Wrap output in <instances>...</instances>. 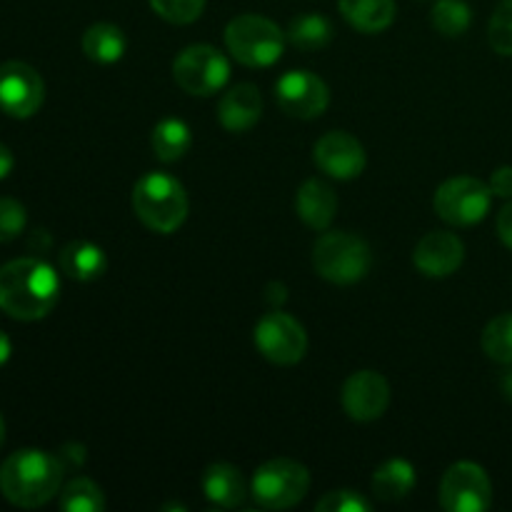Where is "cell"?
Here are the masks:
<instances>
[{
	"label": "cell",
	"instance_id": "12",
	"mask_svg": "<svg viewBox=\"0 0 512 512\" xmlns=\"http://www.w3.org/2000/svg\"><path fill=\"white\" fill-rule=\"evenodd\" d=\"M45 100L43 78L35 68L20 60L0 65V110L10 118H30Z\"/></svg>",
	"mask_w": 512,
	"mask_h": 512
},
{
	"label": "cell",
	"instance_id": "31",
	"mask_svg": "<svg viewBox=\"0 0 512 512\" xmlns=\"http://www.w3.org/2000/svg\"><path fill=\"white\" fill-rule=\"evenodd\" d=\"M28 223V213L13 198H0V243H10L18 238Z\"/></svg>",
	"mask_w": 512,
	"mask_h": 512
},
{
	"label": "cell",
	"instance_id": "24",
	"mask_svg": "<svg viewBox=\"0 0 512 512\" xmlns=\"http://www.w3.org/2000/svg\"><path fill=\"white\" fill-rule=\"evenodd\" d=\"M288 40L300 50H320L333 40V25L318 13L298 15L288 28Z\"/></svg>",
	"mask_w": 512,
	"mask_h": 512
},
{
	"label": "cell",
	"instance_id": "10",
	"mask_svg": "<svg viewBox=\"0 0 512 512\" xmlns=\"http://www.w3.org/2000/svg\"><path fill=\"white\" fill-rule=\"evenodd\" d=\"M440 505L448 512H485L493 505V483L478 463H455L440 483Z\"/></svg>",
	"mask_w": 512,
	"mask_h": 512
},
{
	"label": "cell",
	"instance_id": "32",
	"mask_svg": "<svg viewBox=\"0 0 512 512\" xmlns=\"http://www.w3.org/2000/svg\"><path fill=\"white\" fill-rule=\"evenodd\" d=\"M490 190H493V195H498V198H512V168L510 165H503V168L495 170L493 175H490Z\"/></svg>",
	"mask_w": 512,
	"mask_h": 512
},
{
	"label": "cell",
	"instance_id": "15",
	"mask_svg": "<svg viewBox=\"0 0 512 512\" xmlns=\"http://www.w3.org/2000/svg\"><path fill=\"white\" fill-rule=\"evenodd\" d=\"M463 260V240L448 230H433V233L423 235L413 253L415 268L428 278H448V275L458 273Z\"/></svg>",
	"mask_w": 512,
	"mask_h": 512
},
{
	"label": "cell",
	"instance_id": "14",
	"mask_svg": "<svg viewBox=\"0 0 512 512\" xmlns=\"http://www.w3.org/2000/svg\"><path fill=\"white\" fill-rule=\"evenodd\" d=\"M313 160L330 178L353 180L365 170V148L355 135L345 130H330L315 143Z\"/></svg>",
	"mask_w": 512,
	"mask_h": 512
},
{
	"label": "cell",
	"instance_id": "34",
	"mask_svg": "<svg viewBox=\"0 0 512 512\" xmlns=\"http://www.w3.org/2000/svg\"><path fill=\"white\" fill-rule=\"evenodd\" d=\"M60 463L63 465H80L83 463V448H80V445H65L63 450H60Z\"/></svg>",
	"mask_w": 512,
	"mask_h": 512
},
{
	"label": "cell",
	"instance_id": "17",
	"mask_svg": "<svg viewBox=\"0 0 512 512\" xmlns=\"http://www.w3.org/2000/svg\"><path fill=\"white\" fill-rule=\"evenodd\" d=\"M295 210L308 228L328 230L338 213V195L328 183L310 178L300 185L298 195H295Z\"/></svg>",
	"mask_w": 512,
	"mask_h": 512
},
{
	"label": "cell",
	"instance_id": "16",
	"mask_svg": "<svg viewBox=\"0 0 512 512\" xmlns=\"http://www.w3.org/2000/svg\"><path fill=\"white\" fill-rule=\"evenodd\" d=\"M260 115H263V98L260 90L250 83L230 88L218 103V120L230 133H245L258 123Z\"/></svg>",
	"mask_w": 512,
	"mask_h": 512
},
{
	"label": "cell",
	"instance_id": "1",
	"mask_svg": "<svg viewBox=\"0 0 512 512\" xmlns=\"http://www.w3.org/2000/svg\"><path fill=\"white\" fill-rule=\"evenodd\" d=\"M60 295L58 273L38 258L10 260L0 268V310L23 323L45 318Z\"/></svg>",
	"mask_w": 512,
	"mask_h": 512
},
{
	"label": "cell",
	"instance_id": "35",
	"mask_svg": "<svg viewBox=\"0 0 512 512\" xmlns=\"http://www.w3.org/2000/svg\"><path fill=\"white\" fill-rule=\"evenodd\" d=\"M15 160H13V153H10L8 148H5L3 143H0V180L8 178L10 170H13Z\"/></svg>",
	"mask_w": 512,
	"mask_h": 512
},
{
	"label": "cell",
	"instance_id": "30",
	"mask_svg": "<svg viewBox=\"0 0 512 512\" xmlns=\"http://www.w3.org/2000/svg\"><path fill=\"white\" fill-rule=\"evenodd\" d=\"M318 512H370L373 503L355 490H333L325 493L315 505Z\"/></svg>",
	"mask_w": 512,
	"mask_h": 512
},
{
	"label": "cell",
	"instance_id": "3",
	"mask_svg": "<svg viewBox=\"0 0 512 512\" xmlns=\"http://www.w3.org/2000/svg\"><path fill=\"white\" fill-rule=\"evenodd\" d=\"M133 210L145 228L168 235L188 218V193L173 175L145 173L133 188Z\"/></svg>",
	"mask_w": 512,
	"mask_h": 512
},
{
	"label": "cell",
	"instance_id": "22",
	"mask_svg": "<svg viewBox=\"0 0 512 512\" xmlns=\"http://www.w3.org/2000/svg\"><path fill=\"white\" fill-rule=\"evenodd\" d=\"M83 53L93 63H118L125 53V35L113 23H95L83 33Z\"/></svg>",
	"mask_w": 512,
	"mask_h": 512
},
{
	"label": "cell",
	"instance_id": "2",
	"mask_svg": "<svg viewBox=\"0 0 512 512\" xmlns=\"http://www.w3.org/2000/svg\"><path fill=\"white\" fill-rule=\"evenodd\" d=\"M65 465L58 455L25 448L8 455L0 465V493L15 508H43L60 493Z\"/></svg>",
	"mask_w": 512,
	"mask_h": 512
},
{
	"label": "cell",
	"instance_id": "28",
	"mask_svg": "<svg viewBox=\"0 0 512 512\" xmlns=\"http://www.w3.org/2000/svg\"><path fill=\"white\" fill-rule=\"evenodd\" d=\"M488 40L490 48L498 55L510 58L512 55V0H503V3L495 8L493 18L488 25Z\"/></svg>",
	"mask_w": 512,
	"mask_h": 512
},
{
	"label": "cell",
	"instance_id": "25",
	"mask_svg": "<svg viewBox=\"0 0 512 512\" xmlns=\"http://www.w3.org/2000/svg\"><path fill=\"white\" fill-rule=\"evenodd\" d=\"M60 508L65 512H103L105 495L93 480L75 478L60 493Z\"/></svg>",
	"mask_w": 512,
	"mask_h": 512
},
{
	"label": "cell",
	"instance_id": "21",
	"mask_svg": "<svg viewBox=\"0 0 512 512\" xmlns=\"http://www.w3.org/2000/svg\"><path fill=\"white\" fill-rule=\"evenodd\" d=\"M415 468L403 458H393L380 465L373 475V495L383 503H398L415 488Z\"/></svg>",
	"mask_w": 512,
	"mask_h": 512
},
{
	"label": "cell",
	"instance_id": "5",
	"mask_svg": "<svg viewBox=\"0 0 512 512\" xmlns=\"http://www.w3.org/2000/svg\"><path fill=\"white\" fill-rule=\"evenodd\" d=\"M225 45L238 63L248 68H268L278 63L285 48V33L263 15H238L225 28Z\"/></svg>",
	"mask_w": 512,
	"mask_h": 512
},
{
	"label": "cell",
	"instance_id": "20",
	"mask_svg": "<svg viewBox=\"0 0 512 512\" xmlns=\"http://www.w3.org/2000/svg\"><path fill=\"white\" fill-rule=\"evenodd\" d=\"M343 18L360 33H383L393 25L395 0H338Z\"/></svg>",
	"mask_w": 512,
	"mask_h": 512
},
{
	"label": "cell",
	"instance_id": "19",
	"mask_svg": "<svg viewBox=\"0 0 512 512\" xmlns=\"http://www.w3.org/2000/svg\"><path fill=\"white\" fill-rule=\"evenodd\" d=\"M60 268L68 278L80 280V283H90V280L100 278L108 268V258H105L103 248L88 240H73L60 250Z\"/></svg>",
	"mask_w": 512,
	"mask_h": 512
},
{
	"label": "cell",
	"instance_id": "7",
	"mask_svg": "<svg viewBox=\"0 0 512 512\" xmlns=\"http://www.w3.org/2000/svg\"><path fill=\"white\" fill-rule=\"evenodd\" d=\"M435 213L448 225L468 228V225L480 223L490 213L493 205V190L488 183L470 175L450 178L435 190Z\"/></svg>",
	"mask_w": 512,
	"mask_h": 512
},
{
	"label": "cell",
	"instance_id": "37",
	"mask_svg": "<svg viewBox=\"0 0 512 512\" xmlns=\"http://www.w3.org/2000/svg\"><path fill=\"white\" fill-rule=\"evenodd\" d=\"M500 388H503V395L512 403V370L503 375V380H500Z\"/></svg>",
	"mask_w": 512,
	"mask_h": 512
},
{
	"label": "cell",
	"instance_id": "26",
	"mask_svg": "<svg viewBox=\"0 0 512 512\" xmlns=\"http://www.w3.org/2000/svg\"><path fill=\"white\" fill-rule=\"evenodd\" d=\"M430 20H433V28L440 35H445V38H460L470 28L473 13H470L468 3H463V0H438Z\"/></svg>",
	"mask_w": 512,
	"mask_h": 512
},
{
	"label": "cell",
	"instance_id": "6",
	"mask_svg": "<svg viewBox=\"0 0 512 512\" xmlns=\"http://www.w3.org/2000/svg\"><path fill=\"white\" fill-rule=\"evenodd\" d=\"M310 490V473L303 463L275 458L260 465L250 483L255 503L265 510L295 508Z\"/></svg>",
	"mask_w": 512,
	"mask_h": 512
},
{
	"label": "cell",
	"instance_id": "11",
	"mask_svg": "<svg viewBox=\"0 0 512 512\" xmlns=\"http://www.w3.org/2000/svg\"><path fill=\"white\" fill-rule=\"evenodd\" d=\"M275 100L290 118L313 120L328 110L330 90L325 80L310 70H288L275 83Z\"/></svg>",
	"mask_w": 512,
	"mask_h": 512
},
{
	"label": "cell",
	"instance_id": "18",
	"mask_svg": "<svg viewBox=\"0 0 512 512\" xmlns=\"http://www.w3.org/2000/svg\"><path fill=\"white\" fill-rule=\"evenodd\" d=\"M203 493L213 505L230 510L245 503L248 485L235 465L215 463L203 473Z\"/></svg>",
	"mask_w": 512,
	"mask_h": 512
},
{
	"label": "cell",
	"instance_id": "13",
	"mask_svg": "<svg viewBox=\"0 0 512 512\" xmlns=\"http://www.w3.org/2000/svg\"><path fill=\"white\" fill-rule=\"evenodd\" d=\"M343 410L355 423H373L383 418L390 405V385L375 370H358L343 385Z\"/></svg>",
	"mask_w": 512,
	"mask_h": 512
},
{
	"label": "cell",
	"instance_id": "23",
	"mask_svg": "<svg viewBox=\"0 0 512 512\" xmlns=\"http://www.w3.org/2000/svg\"><path fill=\"white\" fill-rule=\"evenodd\" d=\"M150 143H153L155 158L163 160V163H175V160H180L190 150L193 135H190V128L183 120L165 118L155 125Z\"/></svg>",
	"mask_w": 512,
	"mask_h": 512
},
{
	"label": "cell",
	"instance_id": "27",
	"mask_svg": "<svg viewBox=\"0 0 512 512\" xmlns=\"http://www.w3.org/2000/svg\"><path fill=\"white\" fill-rule=\"evenodd\" d=\"M483 350L490 360L512 365V313L498 315L483 330Z\"/></svg>",
	"mask_w": 512,
	"mask_h": 512
},
{
	"label": "cell",
	"instance_id": "29",
	"mask_svg": "<svg viewBox=\"0 0 512 512\" xmlns=\"http://www.w3.org/2000/svg\"><path fill=\"white\" fill-rule=\"evenodd\" d=\"M150 8L173 25H188L203 15L205 0H150Z\"/></svg>",
	"mask_w": 512,
	"mask_h": 512
},
{
	"label": "cell",
	"instance_id": "4",
	"mask_svg": "<svg viewBox=\"0 0 512 512\" xmlns=\"http://www.w3.org/2000/svg\"><path fill=\"white\" fill-rule=\"evenodd\" d=\"M313 265L328 283L353 285L370 273L373 253L360 235L335 230L318 238L313 248Z\"/></svg>",
	"mask_w": 512,
	"mask_h": 512
},
{
	"label": "cell",
	"instance_id": "36",
	"mask_svg": "<svg viewBox=\"0 0 512 512\" xmlns=\"http://www.w3.org/2000/svg\"><path fill=\"white\" fill-rule=\"evenodd\" d=\"M10 350H13V345H10V338L3 333V330H0V368H3V365L8 363Z\"/></svg>",
	"mask_w": 512,
	"mask_h": 512
},
{
	"label": "cell",
	"instance_id": "9",
	"mask_svg": "<svg viewBox=\"0 0 512 512\" xmlns=\"http://www.w3.org/2000/svg\"><path fill=\"white\" fill-rule=\"evenodd\" d=\"M255 348L263 353L265 360L288 368L305 358L308 335L293 315L273 310V313H265L255 325Z\"/></svg>",
	"mask_w": 512,
	"mask_h": 512
},
{
	"label": "cell",
	"instance_id": "8",
	"mask_svg": "<svg viewBox=\"0 0 512 512\" xmlns=\"http://www.w3.org/2000/svg\"><path fill=\"white\" fill-rule=\"evenodd\" d=\"M173 78L185 93L208 98L225 88L230 78V63L213 45H188L173 60Z\"/></svg>",
	"mask_w": 512,
	"mask_h": 512
},
{
	"label": "cell",
	"instance_id": "33",
	"mask_svg": "<svg viewBox=\"0 0 512 512\" xmlns=\"http://www.w3.org/2000/svg\"><path fill=\"white\" fill-rule=\"evenodd\" d=\"M495 228H498L500 240H503V243L512 250V203H508L503 210H500Z\"/></svg>",
	"mask_w": 512,
	"mask_h": 512
},
{
	"label": "cell",
	"instance_id": "38",
	"mask_svg": "<svg viewBox=\"0 0 512 512\" xmlns=\"http://www.w3.org/2000/svg\"><path fill=\"white\" fill-rule=\"evenodd\" d=\"M3 440H5V423L3 418H0V445H3Z\"/></svg>",
	"mask_w": 512,
	"mask_h": 512
}]
</instances>
